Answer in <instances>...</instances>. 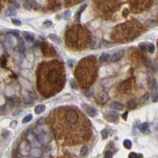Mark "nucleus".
<instances>
[{
    "mask_svg": "<svg viewBox=\"0 0 158 158\" xmlns=\"http://www.w3.org/2000/svg\"><path fill=\"white\" fill-rule=\"evenodd\" d=\"M48 120L56 140L64 144L76 145L90 137V124L77 108H58L49 115Z\"/></svg>",
    "mask_w": 158,
    "mask_h": 158,
    "instance_id": "obj_1",
    "label": "nucleus"
},
{
    "mask_svg": "<svg viewBox=\"0 0 158 158\" xmlns=\"http://www.w3.org/2000/svg\"><path fill=\"white\" fill-rule=\"evenodd\" d=\"M37 88L44 97H51L61 90L65 84V70L60 62H42L37 69Z\"/></svg>",
    "mask_w": 158,
    "mask_h": 158,
    "instance_id": "obj_2",
    "label": "nucleus"
},
{
    "mask_svg": "<svg viewBox=\"0 0 158 158\" xmlns=\"http://www.w3.org/2000/svg\"><path fill=\"white\" fill-rule=\"evenodd\" d=\"M97 64L94 57L88 56L79 62L75 70V78L81 88L86 89L96 80L97 75Z\"/></svg>",
    "mask_w": 158,
    "mask_h": 158,
    "instance_id": "obj_3",
    "label": "nucleus"
},
{
    "mask_svg": "<svg viewBox=\"0 0 158 158\" xmlns=\"http://www.w3.org/2000/svg\"><path fill=\"white\" fill-rule=\"evenodd\" d=\"M91 34L85 27L74 24L68 29L66 32V43L73 50H82L89 45Z\"/></svg>",
    "mask_w": 158,
    "mask_h": 158,
    "instance_id": "obj_4",
    "label": "nucleus"
},
{
    "mask_svg": "<svg viewBox=\"0 0 158 158\" xmlns=\"http://www.w3.org/2000/svg\"><path fill=\"white\" fill-rule=\"evenodd\" d=\"M142 31V25L136 20L127 21L118 24L111 34V38L117 42H127L134 40Z\"/></svg>",
    "mask_w": 158,
    "mask_h": 158,
    "instance_id": "obj_5",
    "label": "nucleus"
},
{
    "mask_svg": "<svg viewBox=\"0 0 158 158\" xmlns=\"http://www.w3.org/2000/svg\"><path fill=\"white\" fill-rule=\"evenodd\" d=\"M33 132L41 145L46 146L51 141V130L48 127H44V121L43 119H40V121L37 122V126L35 127Z\"/></svg>",
    "mask_w": 158,
    "mask_h": 158,
    "instance_id": "obj_6",
    "label": "nucleus"
},
{
    "mask_svg": "<svg viewBox=\"0 0 158 158\" xmlns=\"http://www.w3.org/2000/svg\"><path fill=\"white\" fill-rule=\"evenodd\" d=\"M152 4L150 1H133L130 2V7L132 12L134 13H138L148 9Z\"/></svg>",
    "mask_w": 158,
    "mask_h": 158,
    "instance_id": "obj_7",
    "label": "nucleus"
},
{
    "mask_svg": "<svg viewBox=\"0 0 158 158\" xmlns=\"http://www.w3.org/2000/svg\"><path fill=\"white\" fill-rule=\"evenodd\" d=\"M97 3L100 5L98 6H101V9L104 10L105 13L115 11L119 7V2H97Z\"/></svg>",
    "mask_w": 158,
    "mask_h": 158,
    "instance_id": "obj_8",
    "label": "nucleus"
},
{
    "mask_svg": "<svg viewBox=\"0 0 158 158\" xmlns=\"http://www.w3.org/2000/svg\"><path fill=\"white\" fill-rule=\"evenodd\" d=\"M25 138L31 145L32 148H41V143L38 140L37 137L34 134L33 131H32V130L27 131L25 134Z\"/></svg>",
    "mask_w": 158,
    "mask_h": 158,
    "instance_id": "obj_9",
    "label": "nucleus"
},
{
    "mask_svg": "<svg viewBox=\"0 0 158 158\" xmlns=\"http://www.w3.org/2000/svg\"><path fill=\"white\" fill-rule=\"evenodd\" d=\"M18 151L19 153L23 156H28L32 152V146L26 139H23L19 143Z\"/></svg>",
    "mask_w": 158,
    "mask_h": 158,
    "instance_id": "obj_10",
    "label": "nucleus"
},
{
    "mask_svg": "<svg viewBox=\"0 0 158 158\" xmlns=\"http://www.w3.org/2000/svg\"><path fill=\"white\" fill-rule=\"evenodd\" d=\"M133 87H134V80H133V78H129L121 83L119 89V91L123 92V93H128L132 90Z\"/></svg>",
    "mask_w": 158,
    "mask_h": 158,
    "instance_id": "obj_11",
    "label": "nucleus"
},
{
    "mask_svg": "<svg viewBox=\"0 0 158 158\" xmlns=\"http://www.w3.org/2000/svg\"><path fill=\"white\" fill-rule=\"evenodd\" d=\"M24 6L27 10H37L40 6L34 1H26L24 2Z\"/></svg>",
    "mask_w": 158,
    "mask_h": 158,
    "instance_id": "obj_12",
    "label": "nucleus"
},
{
    "mask_svg": "<svg viewBox=\"0 0 158 158\" xmlns=\"http://www.w3.org/2000/svg\"><path fill=\"white\" fill-rule=\"evenodd\" d=\"M16 36H17L16 34L10 33L8 35L7 38L6 39V40L8 42V43H9V45L12 46V47L18 43V40H17V38H16Z\"/></svg>",
    "mask_w": 158,
    "mask_h": 158,
    "instance_id": "obj_13",
    "label": "nucleus"
},
{
    "mask_svg": "<svg viewBox=\"0 0 158 158\" xmlns=\"http://www.w3.org/2000/svg\"><path fill=\"white\" fill-rule=\"evenodd\" d=\"M123 55V52L121 51H117V52L114 53L112 55L111 57V62H118L119 60H120L121 58Z\"/></svg>",
    "mask_w": 158,
    "mask_h": 158,
    "instance_id": "obj_14",
    "label": "nucleus"
},
{
    "mask_svg": "<svg viewBox=\"0 0 158 158\" xmlns=\"http://www.w3.org/2000/svg\"><path fill=\"white\" fill-rule=\"evenodd\" d=\"M105 118L106 119H108V121L113 122L114 120H116L118 119V114L116 112H113V111H111V112H108L105 115Z\"/></svg>",
    "mask_w": 158,
    "mask_h": 158,
    "instance_id": "obj_15",
    "label": "nucleus"
},
{
    "mask_svg": "<svg viewBox=\"0 0 158 158\" xmlns=\"http://www.w3.org/2000/svg\"><path fill=\"white\" fill-rule=\"evenodd\" d=\"M31 153H32V157H33L38 158V157H40L42 155L43 151H42L41 148H32Z\"/></svg>",
    "mask_w": 158,
    "mask_h": 158,
    "instance_id": "obj_16",
    "label": "nucleus"
},
{
    "mask_svg": "<svg viewBox=\"0 0 158 158\" xmlns=\"http://www.w3.org/2000/svg\"><path fill=\"white\" fill-rule=\"evenodd\" d=\"M23 36L24 38V40H25L26 41H28V42H32L34 40L33 36L31 35L30 33H29V32H24Z\"/></svg>",
    "mask_w": 158,
    "mask_h": 158,
    "instance_id": "obj_17",
    "label": "nucleus"
},
{
    "mask_svg": "<svg viewBox=\"0 0 158 158\" xmlns=\"http://www.w3.org/2000/svg\"><path fill=\"white\" fill-rule=\"evenodd\" d=\"M49 38H50V39L52 40L53 42H55V43H57V44H60L61 43L60 39H59L58 36H56V35H55V34H50L49 35Z\"/></svg>",
    "mask_w": 158,
    "mask_h": 158,
    "instance_id": "obj_18",
    "label": "nucleus"
},
{
    "mask_svg": "<svg viewBox=\"0 0 158 158\" xmlns=\"http://www.w3.org/2000/svg\"><path fill=\"white\" fill-rule=\"evenodd\" d=\"M86 111H87V113L89 114V115H90V116H94L97 114V110L92 107H87Z\"/></svg>",
    "mask_w": 158,
    "mask_h": 158,
    "instance_id": "obj_19",
    "label": "nucleus"
},
{
    "mask_svg": "<svg viewBox=\"0 0 158 158\" xmlns=\"http://www.w3.org/2000/svg\"><path fill=\"white\" fill-rule=\"evenodd\" d=\"M89 152V149H88V147L86 146H83L80 149V156L81 157H85L87 155Z\"/></svg>",
    "mask_w": 158,
    "mask_h": 158,
    "instance_id": "obj_20",
    "label": "nucleus"
},
{
    "mask_svg": "<svg viewBox=\"0 0 158 158\" xmlns=\"http://www.w3.org/2000/svg\"><path fill=\"white\" fill-rule=\"evenodd\" d=\"M45 110V106L43 105V104H40V105H37L36 108H35V112L36 114H40L42 113L43 111Z\"/></svg>",
    "mask_w": 158,
    "mask_h": 158,
    "instance_id": "obj_21",
    "label": "nucleus"
},
{
    "mask_svg": "<svg viewBox=\"0 0 158 158\" xmlns=\"http://www.w3.org/2000/svg\"><path fill=\"white\" fill-rule=\"evenodd\" d=\"M109 58H110V56L108 54H102V55L99 57V61L100 62H107L108 59H109Z\"/></svg>",
    "mask_w": 158,
    "mask_h": 158,
    "instance_id": "obj_22",
    "label": "nucleus"
},
{
    "mask_svg": "<svg viewBox=\"0 0 158 158\" xmlns=\"http://www.w3.org/2000/svg\"><path fill=\"white\" fill-rule=\"evenodd\" d=\"M111 108H112L114 109H116V110H121L122 109V105L118 102H114L111 104Z\"/></svg>",
    "mask_w": 158,
    "mask_h": 158,
    "instance_id": "obj_23",
    "label": "nucleus"
},
{
    "mask_svg": "<svg viewBox=\"0 0 158 158\" xmlns=\"http://www.w3.org/2000/svg\"><path fill=\"white\" fill-rule=\"evenodd\" d=\"M127 106L128 108L131 109V108H134L136 106H137V103L134 100H130V101H128V103H127Z\"/></svg>",
    "mask_w": 158,
    "mask_h": 158,
    "instance_id": "obj_24",
    "label": "nucleus"
},
{
    "mask_svg": "<svg viewBox=\"0 0 158 158\" xmlns=\"http://www.w3.org/2000/svg\"><path fill=\"white\" fill-rule=\"evenodd\" d=\"M85 5H84V6H81L80 9L78 10V11L77 12V13H76V15H75V18H76V19H77L78 21H79L80 20V18H81V13H82V11L84 10H85Z\"/></svg>",
    "mask_w": 158,
    "mask_h": 158,
    "instance_id": "obj_25",
    "label": "nucleus"
},
{
    "mask_svg": "<svg viewBox=\"0 0 158 158\" xmlns=\"http://www.w3.org/2000/svg\"><path fill=\"white\" fill-rule=\"evenodd\" d=\"M5 14H6V16H7V17H12V16L16 15V12L13 8H10V9H8L6 10Z\"/></svg>",
    "mask_w": 158,
    "mask_h": 158,
    "instance_id": "obj_26",
    "label": "nucleus"
},
{
    "mask_svg": "<svg viewBox=\"0 0 158 158\" xmlns=\"http://www.w3.org/2000/svg\"><path fill=\"white\" fill-rule=\"evenodd\" d=\"M148 130H149V124L147 122H145V123L141 124L140 126V130L141 132L146 133L148 131Z\"/></svg>",
    "mask_w": 158,
    "mask_h": 158,
    "instance_id": "obj_27",
    "label": "nucleus"
},
{
    "mask_svg": "<svg viewBox=\"0 0 158 158\" xmlns=\"http://www.w3.org/2000/svg\"><path fill=\"white\" fill-rule=\"evenodd\" d=\"M143 156L139 153H136V152H130L129 154L128 158H142Z\"/></svg>",
    "mask_w": 158,
    "mask_h": 158,
    "instance_id": "obj_28",
    "label": "nucleus"
},
{
    "mask_svg": "<svg viewBox=\"0 0 158 158\" xmlns=\"http://www.w3.org/2000/svg\"><path fill=\"white\" fill-rule=\"evenodd\" d=\"M123 146H124L125 148L130 149V148H131L132 143H131V141H130V140L126 139V140H124V141H123Z\"/></svg>",
    "mask_w": 158,
    "mask_h": 158,
    "instance_id": "obj_29",
    "label": "nucleus"
},
{
    "mask_svg": "<svg viewBox=\"0 0 158 158\" xmlns=\"http://www.w3.org/2000/svg\"><path fill=\"white\" fill-rule=\"evenodd\" d=\"M101 136L103 139H106L108 137V130L107 129H103L101 131Z\"/></svg>",
    "mask_w": 158,
    "mask_h": 158,
    "instance_id": "obj_30",
    "label": "nucleus"
},
{
    "mask_svg": "<svg viewBox=\"0 0 158 158\" xmlns=\"http://www.w3.org/2000/svg\"><path fill=\"white\" fill-rule=\"evenodd\" d=\"M32 115H26V116L23 119L22 122H23V123H25V122H29L30 120H32Z\"/></svg>",
    "mask_w": 158,
    "mask_h": 158,
    "instance_id": "obj_31",
    "label": "nucleus"
},
{
    "mask_svg": "<svg viewBox=\"0 0 158 158\" xmlns=\"http://www.w3.org/2000/svg\"><path fill=\"white\" fill-rule=\"evenodd\" d=\"M147 49H148V51L150 53H153L154 51H155V47H154V45L152 44V43H149V44L148 45V48Z\"/></svg>",
    "mask_w": 158,
    "mask_h": 158,
    "instance_id": "obj_32",
    "label": "nucleus"
},
{
    "mask_svg": "<svg viewBox=\"0 0 158 158\" xmlns=\"http://www.w3.org/2000/svg\"><path fill=\"white\" fill-rule=\"evenodd\" d=\"M12 23L16 24V25H21V21L18 19H12Z\"/></svg>",
    "mask_w": 158,
    "mask_h": 158,
    "instance_id": "obj_33",
    "label": "nucleus"
},
{
    "mask_svg": "<svg viewBox=\"0 0 158 158\" xmlns=\"http://www.w3.org/2000/svg\"><path fill=\"white\" fill-rule=\"evenodd\" d=\"M104 158H112V152L111 151H107L104 154Z\"/></svg>",
    "mask_w": 158,
    "mask_h": 158,
    "instance_id": "obj_34",
    "label": "nucleus"
},
{
    "mask_svg": "<svg viewBox=\"0 0 158 158\" xmlns=\"http://www.w3.org/2000/svg\"><path fill=\"white\" fill-rule=\"evenodd\" d=\"M70 85H71V88L73 89H77V84H76L75 81H70Z\"/></svg>",
    "mask_w": 158,
    "mask_h": 158,
    "instance_id": "obj_35",
    "label": "nucleus"
},
{
    "mask_svg": "<svg viewBox=\"0 0 158 158\" xmlns=\"http://www.w3.org/2000/svg\"><path fill=\"white\" fill-rule=\"evenodd\" d=\"M12 3V6H13V8H18L19 6H20V5H19L17 2H11Z\"/></svg>",
    "mask_w": 158,
    "mask_h": 158,
    "instance_id": "obj_36",
    "label": "nucleus"
},
{
    "mask_svg": "<svg viewBox=\"0 0 158 158\" xmlns=\"http://www.w3.org/2000/svg\"><path fill=\"white\" fill-rule=\"evenodd\" d=\"M140 48L142 51H146V48H148V47H146V43H141V44H140Z\"/></svg>",
    "mask_w": 158,
    "mask_h": 158,
    "instance_id": "obj_37",
    "label": "nucleus"
},
{
    "mask_svg": "<svg viewBox=\"0 0 158 158\" xmlns=\"http://www.w3.org/2000/svg\"><path fill=\"white\" fill-rule=\"evenodd\" d=\"M152 100L154 102H157L158 100V93H155L153 96H152Z\"/></svg>",
    "mask_w": 158,
    "mask_h": 158,
    "instance_id": "obj_38",
    "label": "nucleus"
},
{
    "mask_svg": "<svg viewBox=\"0 0 158 158\" xmlns=\"http://www.w3.org/2000/svg\"><path fill=\"white\" fill-rule=\"evenodd\" d=\"M148 97H149V94H148V93L145 94V95H144V96L142 97V98H141V101H142V102L146 101V100L148 99Z\"/></svg>",
    "mask_w": 158,
    "mask_h": 158,
    "instance_id": "obj_39",
    "label": "nucleus"
},
{
    "mask_svg": "<svg viewBox=\"0 0 158 158\" xmlns=\"http://www.w3.org/2000/svg\"><path fill=\"white\" fill-rule=\"evenodd\" d=\"M20 113H21V111H15V112L13 114V116H17V115H20Z\"/></svg>",
    "mask_w": 158,
    "mask_h": 158,
    "instance_id": "obj_40",
    "label": "nucleus"
},
{
    "mask_svg": "<svg viewBox=\"0 0 158 158\" xmlns=\"http://www.w3.org/2000/svg\"><path fill=\"white\" fill-rule=\"evenodd\" d=\"M43 24H44V25H51V21H45V22L43 23Z\"/></svg>",
    "mask_w": 158,
    "mask_h": 158,
    "instance_id": "obj_41",
    "label": "nucleus"
},
{
    "mask_svg": "<svg viewBox=\"0 0 158 158\" xmlns=\"http://www.w3.org/2000/svg\"><path fill=\"white\" fill-rule=\"evenodd\" d=\"M65 15H67V18H68L70 16V12L69 11H67L66 13H65Z\"/></svg>",
    "mask_w": 158,
    "mask_h": 158,
    "instance_id": "obj_42",
    "label": "nucleus"
},
{
    "mask_svg": "<svg viewBox=\"0 0 158 158\" xmlns=\"http://www.w3.org/2000/svg\"><path fill=\"white\" fill-rule=\"evenodd\" d=\"M13 158H20V157H19V153L14 154V156H13Z\"/></svg>",
    "mask_w": 158,
    "mask_h": 158,
    "instance_id": "obj_43",
    "label": "nucleus"
},
{
    "mask_svg": "<svg viewBox=\"0 0 158 158\" xmlns=\"http://www.w3.org/2000/svg\"><path fill=\"white\" fill-rule=\"evenodd\" d=\"M126 116H127V112L125 113V115H124V116H123V118H124V119H126Z\"/></svg>",
    "mask_w": 158,
    "mask_h": 158,
    "instance_id": "obj_44",
    "label": "nucleus"
},
{
    "mask_svg": "<svg viewBox=\"0 0 158 158\" xmlns=\"http://www.w3.org/2000/svg\"><path fill=\"white\" fill-rule=\"evenodd\" d=\"M26 158H35V157H26Z\"/></svg>",
    "mask_w": 158,
    "mask_h": 158,
    "instance_id": "obj_45",
    "label": "nucleus"
},
{
    "mask_svg": "<svg viewBox=\"0 0 158 158\" xmlns=\"http://www.w3.org/2000/svg\"><path fill=\"white\" fill-rule=\"evenodd\" d=\"M157 47H158V41H157Z\"/></svg>",
    "mask_w": 158,
    "mask_h": 158,
    "instance_id": "obj_46",
    "label": "nucleus"
}]
</instances>
